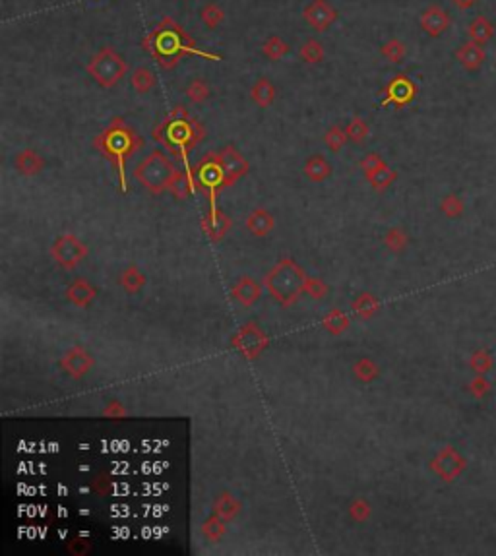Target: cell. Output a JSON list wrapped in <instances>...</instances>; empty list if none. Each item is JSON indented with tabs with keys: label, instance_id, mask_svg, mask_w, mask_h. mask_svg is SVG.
Here are the masks:
<instances>
[{
	"label": "cell",
	"instance_id": "obj_13",
	"mask_svg": "<svg viewBox=\"0 0 496 556\" xmlns=\"http://www.w3.org/2000/svg\"><path fill=\"white\" fill-rule=\"evenodd\" d=\"M231 225H233V223H231V219L227 217V213L223 212V210H219L217 206H212L210 212H208V215L202 219V229L206 231V235L212 239L213 243L223 241L225 235L229 233Z\"/></svg>",
	"mask_w": 496,
	"mask_h": 556
},
{
	"label": "cell",
	"instance_id": "obj_21",
	"mask_svg": "<svg viewBox=\"0 0 496 556\" xmlns=\"http://www.w3.org/2000/svg\"><path fill=\"white\" fill-rule=\"evenodd\" d=\"M304 175L306 179L313 182H322L326 179H330L332 175V163L326 159L324 155L320 153H314L310 155L306 163H304Z\"/></svg>",
	"mask_w": 496,
	"mask_h": 556
},
{
	"label": "cell",
	"instance_id": "obj_41",
	"mask_svg": "<svg viewBox=\"0 0 496 556\" xmlns=\"http://www.w3.org/2000/svg\"><path fill=\"white\" fill-rule=\"evenodd\" d=\"M384 165V161H382V157L378 155V153H366L365 157L361 159V163H359V167H361V171L365 172H370L375 171V169H378V167H382Z\"/></svg>",
	"mask_w": 496,
	"mask_h": 556
},
{
	"label": "cell",
	"instance_id": "obj_5",
	"mask_svg": "<svg viewBox=\"0 0 496 556\" xmlns=\"http://www.w3.org/2000/svg\"><path fill=\"white\" fill-rule=\"evenodd\" d=\"M177 171L179 169L175 167V163L161 150H153L143 161L134 167L132 175L148 192L163 194L169 190V184Z\"/></svg>",
	"mask_w": 496,
	"mask_h": 556
},
{
	"label": "cell",
	"instance_id": "obj_40",
	"mask_svg": "<svg viewBox=\"0 0 496 556\" xmlns=\"http://www.w3.org/2000/svg\"><path fill=\"white\" fill-rule=\"evenodd\" d=\"M457 59H459L462 64L467 66V68H477L479 62H481V52L477 51L473 45H464V47L457 51Z\"/></svg>",
	"mask_w": 496,
	"mask_h": 556
},
{
	"label": "cell",
	"instance_id": "obj_20",
	"mask_svg": "<svg viewBox=\"0 0 496 556\" xmlns=\"http://www.w3.org/2000/svg\"><path fill=\"white\" fill-rule=\"evenodd\" d=\"M119 284H121L122 289H124L128 295H138L143 287H146L148 279H146V273H143L136 264H130V266L124 268L121 275H119Z\"/></svg>",
	"mask_w": 496,
	"mask_h": 556
},
{
	"label": "cell",
	"instance_id": "obj_45",
	"mask_svg": "<svg viewBox=\"0 0 496 556\" xmlns=\"http://www.w3.org/2000/svg\"><path fill=\"white\" fill-rule=\"evenodd\" d=\"M475 0H454V4L456 6H459V8H467V6H471Z\"/></svg>",
	"mask_w": 496,
	"mask_h": 556
},
{
	"label": "cell",
	"instance_id": "obj_28",
	"mask_svg": "<svg viewBox=\"0 0 496 556\" xmlns=\"http://www.w3.org/2000/svg\"><path fill=\"white\" fill-rule=\"evenodd\" d=\"M289 51H291L289 43L281 39V37H277V35H272V37H268L262 43V54L266 59H270V61L274 62L285 59L289 54Z\"/></svg>",
	"mask_w": 496,
	"mask_h": 556
},
{
	"label": "cell",
	"instance_id": "obj_24",
	"mask_svg": "<svg viewBox=\"0 0 496 556\" xmlns=\"http://www.w3.org/2000/svg\"><path fill=\"white\" fill-rule=\"evenodd\" d=\"M194 188H196V182H194L192 175L186 171H177L175 172V177H172L171 184H169V192L175 196V200H186L190 194L194 192Z\"/></svg>",
	"mask_w": 496,
	"mask_h": 556
},
{
	"label": "cell",
	"instance_id": "obj_30",
	"mask_svg": "<svg viewBox=\"0 0 496 556\" xmlns=\"http://www.w3.org/2000/svg\"><path fill=\"white\" fill-rule=\"evenodd\" d=\"M322 324H324L326 332H330L332 335H339L349 330L351 320H349V316H347V314L341 312V310H337V308H334V310H330V312L326 314Z\"/></svg>",
	"mask_w": 496,
	"mask_h": 556
},
{
	"label": "cell",
	"instance_id": "obj_44",
	"mask_svg": "<svg viewBox=\"0 0 496 556\" xmlns=\"http://www.w3.org/2000/svg\"><path fill=\"white\" fill-rule=\"evenodd\" d=\"M105 415H109V417H112V419H121V417H124V407H122L119 401H111V404L105 407V411H103Z\"/></svg>",
	"mask_w": 496,
	"mask_h": 556
},
{
	"label": "cell",
	"instance_id": "obj_17",
	"mask_svg": "<svg viewBox=\"0 0 496 556\" xmlns=\"http://www.w3.org/2000/svg\"><path fill=\"white\" fill-rule=\"evenodd\" d=\"M275 219L272 212L264 210V208H256L248 213L246 217V229L254 235V237H266L274 231Z\"/></svg>",
	"mask_w": 496,
	"mask_h": 556
},
{
	"label": "cell",
	"instance_id": "obj_18",
	"mask_svg": "<svg viewBox=\"0 0 496 556\" xmlns=\"http://www.w3.org/2000/svg\"><path fill=\"white\" fill-rule=\"evenodd\" d=\"M241 510H243V506L239 502V498L231 495V493H227V490L219 493V495L215 496V500H213V512L219 517H223L225 522L235 519V517L241 514Z\"/></svg>",
	"mask_w": 496,
	"mask_h": 556
},
{
	"label": "cell",
	"instance_id": "obj_34",
	"mask_svg": "<svg viewBox=\"0 0 496 556\" xmlns=\"http://www.w3.org/2000/svg\"><path fill=\"white\" fill-rule=\"evenodd\" d=\"M365 177L366 181H368V184H370L375 190H384V188H388V186L395 181V171H392V169L384 163L382 167H378L375 171L366 172Z\"/></svg>",
	"mask_w": 496,
	"mask_h": 556
},
{
	"label": "cell",
	"instance_id": "obj_22",
	"mask_svg": "<svg viewBox=\"0 0 496 556\" xmlns=\"http://www.w3.org/2000/svg\"><path fill=\"white\" fill-rule=\"evenodd\" d=\"M250 97L252 101L260 107V109H268L272 107L275 101V86L270 78H258L250 88Z\"/></svg>",
	"mask_w": 496,
	"mask_h": 556
},
{
	"label": "cell",
	"instance_id": "obj_38",
	"mask_svg": "<svg viewBox=\"0 0 496 556\" xmlns=\"http://www.w3.org/2000/svg\"><path fill=\"white\" fill-rule=\"evenodd\" d=\"M370 504L366 502L365 498H355L353 502H351V506H349V516H351V519L353 522H357V524H363V522H366L368 519V516H370Z\"/></svg>",
	"mask_w": 496,
	"mask_h": 556
},
{
	"label": "cell",
	"instance_id": "obj_42",
	"mask_svg": "<svg viewBox=\"0 0 496 556\" xmlns=\"http://www.w3.org/2000/svg\"><path fill=\"white\" fill-rule=\"evenodd\" d=\"M68 550L72 555H86L90 550V543L83 541V539H74V541L68 543Z\"/></svg>",
	"mask_w": 496,
	"mask_h": 556
},
{
	"label": "cell",
	"instance_id": "obj_31",
	"mask_svg": "<svg viewBox=\"0 0 496 556\" xmlns=\"http://www.w3.org/2000/svg\"><path fill=\"white\" fill-rule=\"evenodd\" d=\"M353 375L359 382H363V384H370L373 380L378 378V366H376L375 361H370L368 357H361V359H357V361H355Z\"/></svg>",
	"mask_w": 496,
	"mask_h": 556
},
{
	"label": "cell",
	"instance_id": "obj_6",
	"mask_svg": "<svg viewBox=\"0 0 496 556\" xmlns=\"http://www.w3.org/2000/svg\"><path fill=\"white\" fill-rule=\"evenodd\" d=\"M126 72H128V62L112 47H103L101 51L88 62L90 78H93L105 90L115 88L126 76Z\"/></svg>",
	"mask_w": 496,
	"mask_h": 556
},
{
	"label": "cell",
	"instance_id": "obj_1",
	"mask_svg": "<svg viewBox=\"0 0 496 556\" xmlns=\"http://www.w3.org/2000/svg\"><path fill=\"white\" fill-rule=\"evenodd\" d=\"M142 47L143 51L150 52L153 59L159 62L163 70L175 68L184 54H200L204 59L221 61L219 54H210V52L194 49V43L188 37V33L177 21H172L171 18H165L155 30L150 31L143 37Z\"/></svg>",
	"mask_w": 496,
	"mask_h": 556
},
{
	"label": "cell",
	"instance_id": "obj_39",
	"mask_svg": "<svg viewBox=\"0 0 496 556\" xmlns=\"http://www.w3.org/2000/svg\"><path fill=\"white\" fill-rule=\"evenodd\" d=\"M328 293H330V289H328V285H326L322 279H318V277H308V279H306L304 295L313 297L314 301H320V299H324Z\"/></svg>",
	"mask_w": 496,
	"mask_h": 556
},
{
	"label": "cell",
	"instance_id": "obj_3",
	"mask_svg": "<svg viewBox=\"0 0 496 556\" xmlns=\"http://www.w3.org/2000/svg\"><path fill=\"white\" fill-rule=\"evenodd\" d=\"M95 148L107 157L111 159L119 175H121V186L122 190H126V181H124V167H126V159L132 157V153L140 150L143 146L142 138L134 132L122 119H112L109 126L93 140Z\"/></svg>",
	"mask_w": 496,
	"mask_h": 556
},
{
	"label": "cell",
	"instance_id": "obj_26",
	"mask_svg": "<svg viewBox=\"0 0 496 556\" xmlns=\"http://www.w3.org/2000/svg\"><path fill=\"white\" fill-rule=\"evenodd\" d=\"M378 308H380V303H378V299H376L375 295L370 293H361L357 299H355L353 303H351V310H353L355 316L361 318V320L373 318V316L378 312Z\"/></svg>",
	"mask_w": 496,
	"mask_h": 556
},
{
	"label": "cell",
	"instance_id": "obj_37",
	"mask_svg": "<svg viewBox=\"0 0 496 556\" xmlns=\"http://www.w3.org/2000/svg\"><path fill=\"white\" fill-rule=\"evenodd\" d=\"M380 51H382V57L386 61L394 62V64H399L405 59V45L399 39L386 41Z\"/></svg>",
	"mask_w": 496,
	"mask_h": 556
},
{
	"label": "cell",
	"instance_id": "obj_27",
	"mask_svg": "<svg viewBox=\"0 0 496 556\" xmlns=\"http://www.w3.org/2000/svg\"><path fill=\"white\" fill-rule=\"evenodd\" d=\"M184 93H186V97H188V101L190 103H194V105H202V103H206L208 99H210V95H212V88H210V83H208L206 78H202V76H196V78H192L190 83L186 86Z\"/></svg>",
	"mask_w": 496,
	"mask_h": 556
},
{
	"label": "cell",
	"instance_id": "obj_25",
	"mask_svg": "<svg viewBox=\"0 0 496 556\" xmlns=\"http://www.w3.org/2000/svg\"><path fill=\"white\" fill-rule=\"evenodd\" d=\"M130 83L136 93H150L157 86V78L150 66H138L132 72Z\"/></svg>",
	"mask_w": 496,
	"mask_h": 556
},
{
	"label": "cell",
	"instance_id": "obj_43",
	"mask_svg": "<svg viewBox=\"0 0 496 556\" xmlns=\"http://www.w3.org/2000/svg\"><path fill=\"white\" fill-rule=\"evenodd\" d=\"M386 244L392 248V250H401V235L397 229H392L386 235Z\"/></svg>",
	"mask_w": 496,
	"mask_h": 556
},
{
	"label": "cell",
	"instance_id": "obj_11",
	"mask_svg": "<svg viewBox=\"0 0 496 556\" xmlns=\"http://www.w3.org/2000/svg\"><path fill=\"white\" fill-rule=\"evenodd\" d=\"M93 364H95V361H93L92 353L86 347H81V345L70 347L66 353L62 355L61 359V368L70 378H74V380L83 378V376L92 370Z\"/></svg>",
	"mask_w": 496,
	"mask_h": 556
},
{
	"label": "cell",
	"instance_id": "obj_14",
	"mask_svg": "<svg viewBox=\"0 0 496 556\" xmlns=\"http://www.w3.org/2000/svg\"><path fill=\"white\" fill-rule=\"evenodd\" d=\"M97 289L93 287L86 277H76L68 287H66V299L78 308H88L95 301Z\"/></svg>",
	"mask_w": 496,
	"mask_h": 556
},
{
	"label": "cell",
	"instance_id": "obj_9",
	"mask_svg": "<svg viewBox=\"0 0 496 556\" xmlns=\"http://www.w3.org/2000/svg\"><path fill=\"white\" fill-rule=\"evenodd\" d=\"M217 163L221 167L223 172V186H231L233 182H237L241 177H244L248 172V161L244 159L241 152L235 148V146H225L221 152L215 153Z\"/></svg>",
	"mask_w": 496,
	"mask_h": 556
},
{
	"label": "cell",
	"instance_id": "obj_4",
	"mask_svg": "<svg viewBox=\"0 0 496 556\" xmlns=\"http://www.w3.org/2000/svg\"><path fill=\"white\" fill-rule=\"evenodd\" d=\"M306 279H308V275L293 258H281L270 272L266 273L264 285L275 303L281 304L284 308H289L304 293Z\"/></svg>",
	"mask_w": 496,
	"mask_h": 556
},
{
	"label": "cell",
	"instance_id": "obj_36",
	"mask_svg": "<svg viewBox=\"0 0 496 556\" xmlns=\"http://www.w3.org/2000/svg\"><path fill=\"white\" fill-rule=\"evenodd\" d=\"M347 142H349V140H347V132H345V128H341L339 124H332V126L328 128V132L324 134V143L328 146L330 152L334 153L341 152Z\"/></svg>",
	"mask_w": 496,
	"mask_h": 556
},
{
	"label": "cell",
	"instance_id": "obj_12",
	"mask_svg": "<svg viewBox=\"0 0 496 556\" xmlns=\"http://www.w3.org/2000/svg\"><path fill=\"white\" fill-rule=\"evenodd\" d=\"M196 177H198V184H200V188H208L210 190V198H212V206H215V194H217V190H221V188H225L223 186V172H221V167H219V163H217V157H215V153H210L206 159H204L200 165H198V169H196Z\"/></svg>",
	"mask_w": 496,
	"mask_h": 556
},
{
	"label": "cell",
	"instance_id": "obj_19",
	"mask_svg": "<svg viewBox=\"0 0 496 556\" xmlns=\"http://www.w3.org/2000/svg\"><path fill=\"white\" fill-rule=\"evenodd\" d=\"M448 23H450V18H448V14H446L442 8H438V6H430V8H426L425 12H423V16H421V26H423V30L428 33V35H440L442 31L448 28Z\"/></svg>",
	"mask_w": 496,
	"mask_h": 556
},
{
	"label": "cell",
	"instance_id": "obj_7",
	"mask_svg": "<svg viewBox=\"0 0 496 556\" xmlns=\"http://www.w3.org/2000/svg\"><path fill=\"white\" fill-rule=\"evenodd\" d=\"M51 256L64 270H72L88 256V244L74 233H62L51 244Z\"/></svg>",
	"mask_w": 496,
	"mask_h": 556
},
{
	"label": "cell",
	"instance_id": "obj_29",
	"mask_svg": "<svg viewBox=\"0 0 496 556\" xmlns=\"http://www.w3.org/2000/svg\"><path fill=\"white\" fill-rule=\"evenodd\" d=\"M227 531V522L219 517L215 512L202 524V535L210 543H219Z\"/></svg>",
	"mask_w": 496,
	"mask_h": 556
},
{
	"label": "cell",
	"instance_id": "obj_35",
	"mask_svg": "<svg viewBox=\"0 0 496 556\" xmlns=\"http://www.w3.org/2000/svg\"><path fill=\"white\" fill-rule=\"evenodd\" d=\"M345 132H347V140L351 143H365V140L368 138V124H366L365 119L361 117H355L349 121V124L345 126Z\"/></svg>",
	"mask_w": 496,
	"mask_h": 556
},
{
	"label": "cell",
	"instance_id": "obj_10",
	"mask_svg": "<svg viewBox=\"0 0 496 556\" xmlns=\"http://www.w3.org/2000/svg\"><path fill=\"white\" fill-rule=\"evenodd\" d=\"M337 10L332 6V2L328 0H313L304 6L303 18L304 21L313 28L316 33H324L326 30H330L337 20Z\"/></svg>",
	"mask_w": 496,
	"mask_h": 556
},
{
	"label": "cell",
	"instance_id": "obj_2",
	"mask_svg": "<svg viewBox=\"0 0 496 556\" xmlns=\"http://www.w3.org/2000/svg\"><path fill=\"white\" fill-rule=\"evenodd\" d=\"M204 126L190 117V112L183 105H177L155 128L152 136L157 142L165 143V148L177 155L186 159V155L192 152L194 146L204 138Z\"/></svg>",
	"mask_w": 496,
	"mask_h": 556
},
{
	"label": "cell",
	"instance_id": "obj_8",
	"mask_svg": "<svg viewBox=\"0 0 496 556\" xmlns=\"http://www.w3.org/2000/svg\"><path fill=\"white\" fill-rule=\"evenodd\" d=\"M231 345L244 359H258L268 349V335L256 322H246L239 328V332L233 335Z\"/></svg>",
	"mask_w": 496,
	"mask_h": 556
},
{
	"label": "cell",
	"instance_id": "obj_33",
	"mask_svg": "<svg viewBox=\"0 0 496 556\" xmlns=\"http://www.w3.org/2000/svg\"><path fill=\"white\" fill-rule=\"evenodd\" d=\"M200 20H202V23L208 28V30L213 31L217 30V28L223 23V20H225V12H223L221 6H217L215 2H208V4H204L202 8H200Z\"/></svg>",
	"mask_w": 496,
	"mask_h": 556
},
{
	"label": "cell",
	"instance_id": "obj_16",
	"mask_svg": "<svg viewBox=\"0 0 496 556\" xmlns=\"http://www.w3.org/2000/svg\"><path fill=\"white\" fill-rule=\"evenodd\" d=\"M14 167L23 177H35V175H39L45 169V159L35 150L28 148V150H21V152L16 153Z\"/></svg>",
	"mask_w": 496,
	"mask_h": 556
},
{
	"label": "cell",
	"instance_id": "obj_15",
	"mask_svg": "<svg viewBox=\"0 0 496 556\" xmlns=\"http://www.w3.org/2000/svg\"><path fill=\"white\" fill-rule=\"evenodd\" d=\"M231 295H233V299L241 304V306L248 308V306H252V304L258 303V299L262 297V285L258 284L254 277H241V279L233 285Z\"/></svg>",
	"mask_w": 496,
	"mask_h": 556
},
{
	"label": "cell",
	"instance_id": "obj_23",
	"mask_svg": "<svg viewBox=\"0 0 496 556\" xmlns=\"http://www.w3.org/2000/svg\"><path fill=\"white\" fill-rule=\"evenodd\" d=\"M413 83L407 80L405 76H397L390 88H388V97H386V103H395V105H405L413 99Z\"/></svg>",
	"mask_w": 496,
	"mask_h": 556
},
{
	"label": "cell",
	"instance_id": "obj_32",
	"mask_svg": "<svg viewBox=\"0 0 496 556\" xmlns=\"http://www.w3.org/2000/svg\"><path fill=\"white\" fill-rule=\"evenodd\" d=\"M299 57L304 64H320L324 59V45L318 39H306L299 49Z\"/></svg>",
	"mask_w": 496,
	"mask_h": 556
}]
</instances>
